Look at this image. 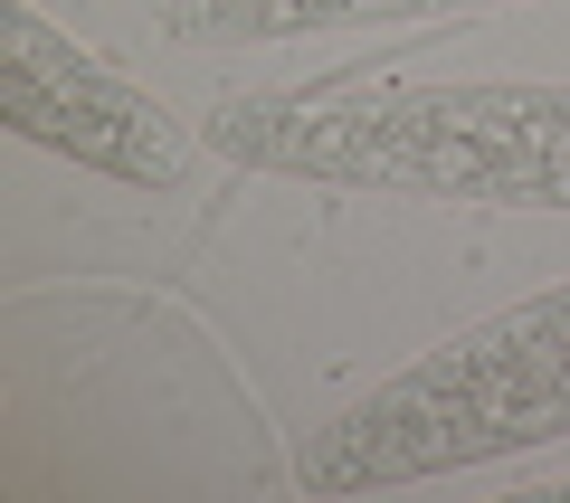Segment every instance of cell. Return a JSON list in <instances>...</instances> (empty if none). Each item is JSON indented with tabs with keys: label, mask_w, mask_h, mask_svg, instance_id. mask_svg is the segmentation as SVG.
Here are the masks:
<instances>
[{
	"label": "cell",
	"mask_w": 570,
	"mask_h": 503,
	"mask_svg": "<svg viewBox=\"0 0 570 503\" xmlns=\"http://www.w3.org/2000/svg\"><path fill=\"white\" fill-rule=\"evenodd\" d=\"M209 152L238 171L371 190V200L570 209V86H513V77L257 86V96L209 105Z\"/></svg>",
	"instance_id": "6da1fadb"
},
{
	"label": "cell",
	"mask_w": 570,
	"mask_h": 503,
	"mask_svg": "<svg viewBox=\"0 0 570 503\" xmlns=\"http://www.w3.org/2000/svg\"><path fill=\"white\" fill-rule=\"evenodd\" d=\"M542 503H570V475H561V484H542Z\"/></svg>",
	"instance_id": "5b68a950"
},
{
	"label": "cell",
	"mask_w": 570,
	"mask_h": 503,
	"mask_svg": "<svg viewBox=\"0 0 570 503\" xmlns=\"http://www.w3.org/2000/svg\"><path fill=\"white\" fill-rule=\"evenodd\" d=\"M448 10H494V0H163L171 48H276L314 29H371V20H448Z\"/></svg>",
	"instance_id": "277c9868"
},
{
	"label": "cell",
	"mask_w": 570,
	"mask_h": 503,
	"mask_svg": "<svg viewBox=\"0 0 570 503\" xmlns=\"http://www.w3.org/2000/svg\"><path fill=\"white\" fill-rule=\"evenodd\" d=\"M551 437H570V276L448 333L381 389L333 408L295 446V484L305 494H390V484L532 456Z\"/></svg>",
	"instance_id": "7a4b0ae2"
},
{
	"label": "cell",
	"mask_w": 570,
	"mask_h": 503,
	"mask_svg": "<svg viewBox=\"0 0 570 503\" xmlns=\"http://www.w3.org/2000/svg\"><path fill=\"white\" fill-rule=\"evenodd\" d=\"M0 124L39 152H67L124 190H181L190 134L134 77L39 20V0H0Z\"/></svg>",
	"instance_id": "3957f363"
}]
</instances>
